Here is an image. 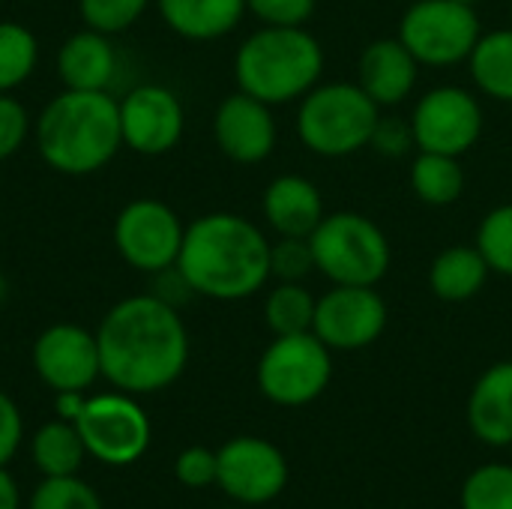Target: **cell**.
<instances>
[{
  "label": "cell",
  "instance_id": "41",
  "mask_svg": "<svg viewBox=\"0 0 512 509\" xmlns=\"http://www.w3.org/2000/svg\"><path fill=\"white\" fill-rule=\"evenodd\" d=\"M6 297H9V285H6V279L0 276V306L6 303Z\"/></svg>",
  "mask_w": 512,
  "mask_h": 509
},
{
  "label": "cell",
  "instance_id": "3",
  "mask_svg": "<svg viewBox=\"0 0 512 509\" xmlns=\"http://www.w3.org/2000/svg\"><path fill=\"white\" fill-rule=\"evenodd\" d=\"M36 150L48 168L84 177L105 168L123 147L120 108L108 90L57 93L39 114Z\"/></svg>",
  "mask_w": 512,
  "mask_h": 509
},
{
  "label": "cell",
  "instance_id": "30",
  "mask_svg": "<svg viewBox=\"0 0 512 509\" xmlns=\"http://www.w3.org/2000/svg\"><path fill=\"white\" fill-rule=\"evenodd\" d=\"M27 509H105L96 489L78 474L72 477H42L33 489Z\"/></svg>",
  "mask_w": 512,
  "mask_h": 509
},
{
  "label": "cell",
  "instance_id": "13",
  "mask_svg": "<svg viewBox=\"0 0 512 509\" xmlns=\"http://www.w3.org/2000/svg\"><path fill=\"white\" fill-rule=\"evenodd\" d=\"M216 486L237 504L261 507L276 501L288 486V462L282 450L264 438L240 435L216 450Z\"/></svg>",
  "mask_w": 512,
  "mask_h": 509
},
{
  "label": "cell",
  "instance_id": "17",
  "mask_svg": "<svg viewBox=\"0 0 512 509\" xmlns=\"http://www.w3.org/2000/svg\"><path fill=\"white\" fill-rule=\"evenodd\" d=\"M420 63L402 45V39H375L363 48L357 63V84L378 108H393L405 102L417 87Z\"/></svg>",
  "mask_w": 512,
  "mask_h": 509
},
{
  "label": "cell",
  "instance_id": "39",
  "mask_svg": "<svg viewBox=\"0 0 512 509\" xmlns=\"http://www.w3.org/2000/svg\"><path fill=\"white\" fill-rule=\"evenodd\" d=\"M54 414L57 420H66V423H78V417L84 414V405H87V396L81 390H63V393H54Z\"/></svg>",
  "mask_w": 512,
  "mask_h": 509
},
{
  "label": "cell",
  "instance_id": "2",
  "mask_svg": "<svg viewBox=\"0 0 512 509\" xmlns=\"http://www.w3.org/2000/svg\"><path fill=\"white\" fill-rule=\"evenodd\" d=\"M177 267L198 297L246 300L270 279V240L240 213H207L186 225Z\"/></svg>",
  "mask_w": 512,
  "mask_h": 509
},
{
  "label": "cell",
  "instance_id": "31",
  "mask_svg": "<svg viewBox=\"0 0 512 509\" xmlns=\"http://www.w3.org/2000/svg\"><path fill=\"white\" fill-rule=\"evenodd\" d=\"M150 0H78V12L84 27L99 30L105 36L129 30L144 12Z\"/></svg>",
  "mask_w": 512,
  "mask_h": 509
},
{
  "label": "cell",
  "instance_id": "21",
  "mask_svg": "<svg viewBox=\"0 0 512 509\" xmlns=\"http://www.w3.org/2000/svg\"><path fill=\"white\" fill-rule=\"evenodd\" d=\"M165 24L192 42H210L231 33L246 15V0H156Z\"/></svg>",
  "mask_w": 512,
  "mask_h": 509
},
{
  "label": "cell",
  "instance_id": "5",
  "mask_svg": "<svg viewBox=\"0 0 512 509\" xmlns=\"http://www.w3.org/2000/svg\"><path fill=\"white\" fill-rule=\"evenodd\" d=\"M381 108L360 84H315L297 108V135L306 150L327 159L354 156L369 147Z\"/></svg>",
  "mask_w": 512,
  "mask_h": 509
},
{
  "label": "cell",
  "instance_id": "28",
  "mask_svg": "<svg viewBox=\"0 0 512 509\" xmlns=\"http://www.w3.org/2000/svg\"><path fill=\"white\" fill-rule=\"evenodd\" d=\"M462 509H512V465L489 462L468 474Z\"/></svg>",
  "mask_w": 512,
  "mask_h": 509
},
{
  "label": "cell",
  "instance_id": "19",
  "mask_svg": "<svg viewBox=\"0 0 512 509\" xmlns=\"http://www.w3.org/2000/svg\"><path fill=\"white\" fill-rule=\"evenodd\" d=\"M468 426L489 447L512 444V360L489 366L468 399Z\"/></svg>",
  "mask_w": 512,
  "mask_h": 509
},
{
  "label": "cell",
  "instance_id": "32",
  "mask_svg": "<svg viewBox=\"0 0 512 509\" xmlns=\"http://www.w3.org/2000/svg\"><path fill=\"white\" fill-rule=\"evenodd\" d=\"M315 270L309 237H279L270 243V276L279 282H303Z\"/></svg>",
  "mask_w": 512,
  "mask_h": 509
},
{
  "label": "cell",
  "instance_id": "40",
  "mask_svg": "<svg viewBox=\"0 0 512 509\" xmlns=\"http://www.w3.org/2000/svg\"><path fill=\"white\" fill-rule=\"evenodd\" d=\"M0 509H21V489L6 465H0Z\"/></svg>",
  "mask_w": 512,
  "mask_h": 509
},
{
  "label": "cell",
  "instance_id": "10",
  "mask_svg": "<svg viewBox=\"0 0 512 509\" xmlns=\"http://www.w3.org/2000/svg\"><path fill=\"white\" fill-rule=\"evenodd\" d=\"M186 225L180 216L156 198L129 201L114 222V246L120 258L141 273H159L177 264Z\"/></svg>",
  "mask_w": 512,
  "mask_h": 509
},
{
  "label": "cell",
  "instance_id": "26",
  "mask_svg": "<svg viewBox=\"0 0 512 509\" xmlns=\"http://www.w3.org/2000/svg\"><path fill=\"white\" fill-rule=\"evenodd\" d=\"M315 303L318 297L303 282H279L264 297V324L273 336L312 333Z\"/></svg>",
  "mask_w": 512,
  "mask_h": 509
},
{
  "label": "cell",
  "instance_id": "23",
  "mask_svg": "<svg viewBox=\"0 0 512 509\" xmlns=\"http://www.w3.org/2000/svg\"><path fill=\"white\" fill-rule=\"evenodd\" d=\"M30 459L42 477H72L81 471V465L87 459V447H84L75 423L51 420L33 432Z\"/></svg>",
  "mask_w": 512,
  "mask_h": 509
},
{
  "label": "cell",
  "instance_id": "34",
  "mask_svg": "<svg viewBox=\"0 0 512 509\" xmlns=\"http://www.w3.org/2000/svg\"><path fill=\"white\" fill-rule=\"evenodd\" d=\"M369 147L378 153V156H387V159H402L405 153H411L417 147L414 141V129H411V120L405 117H390V114H381L378 123H375V132H372V141Z\"/></svg>",
  "mask_w": 512,
  "mask_h": 509
},
{
  "label": "cell",
  "instance_id": "42",
  "mask_svg": "<svg viewBox=\"0 0 512 509\" xmlns=\"http://www.w3.org/2000/svg\"><path fill=\"white\" fill-rule=\"evenodd\" d=\"M456 3H465V6H477L480 0H456Z\"/></svg>",
  "mask_w": 512,
  "mask_h": 509
},
{
  "label": "cell",
  "instance_id": "12",
  "mask_svg": "<svg viewBox=\"0 0 512 509\" xmlns=\"http://www.w3.org/2000/svg\"><path fill=\"white\" fill-rule=\"evenodd\" d=\"M387 303L372 285H333L315 303L312 333L330 351H360L387 330Z\"/></svg>",
  "mask_w": 512,
  "mask_h": 509
},
{
  "label": "cell",
  "instance_id": "38",
  "mask_svg": "<svg viewBox=\"0 0 512 509\" xmlns=\"http://www.w3.org/2000/svg\"><path fill=\"white\" fill-rule=\"evenodd\" d=\"M153 294H156L159 300H165L168 306H174V309H180L189 297H195L192 285L186 282V276L180 273L177 264L168 267V270L153 273Z\"/></svg>",
  "mask_w": 512,
  "mask_h": 509
},
{
  "label": "cell",
  "instance_id": "14",
  "mask_svg": "<svg viewBox=\"0 0 512 509\" xmlns=\"http://www.w3.org/2000/svg\"><path fill=\"white\" fill-rule=\"evenodd\" d=\"M123 147L141 156H162L183 138L186 111L174 90L162 84H138L120 102Z\"/></svg>",
  "mask_w": 512,
  "mask_h": 509
},
{
  "label": "cell",
  "instance_id": "18",
  "mask_svg": "<svg viewBox=\"0 0 512 509\" xmlns=\"http://www.w3.org/2000/svg\"><path fill=\"white\" fill-rule=\"evenodd\" d=\"M261 210L276 237H309L327 216L321 189L300 174L276 177L264 189Z\"/></svg>",
  "mask_w": 512,
  "mask_h": 509
},
{
  "label": "cell",
  "instance_id": "8",
  "mask_svg": "<svg viewBox=\"0 0 512 509\" xmlns=\"http://www.w3.org/2000/svg\"><path fill=\"white\" fill-rule=\"evenodd\" d=\"M480 36L477 9L456 0H417L399 21V39L420 66L465 63Z\"/></svg>",
  "mask_w": 512,
  "mask_h": 509
},
{
  "label": "cell",
  "instance_id": "33",
  "mask_svg": "<svg viewBox=\"0 0 512 509\" xmlns=\"http://www.w3.org/2000/svg\"><path fill=\"white\" fill-rule=\"evenodd\" d=\"M318 0H246L252 12L267 27H303L315 15Z\"/></svg>",
  "mask_w": 512,
  "mask_h": 509
},
{
  "label": "cell",
  "instance_id": "22",
  "mask_svg": "<svg viewBox=\"0 0 512 509\" xmlns=\"http://www.w3.org/2000/svg\"><path fill=\"white\" fill-rule=\"evenodd\" d=\"M489 264L477 246H450L429 264V288L444 303L474 300L489 282Z\"/></svg>",
  "mask_w": 512,
  "mask_h": 509
},
{
  "label": "cell",
  "instance_id": "27",
  "mask_svg": "<svg viewBox=\"0 0 512 509\" xmlns=\"http://www.w3.org/2000/svg\"><path fill=\"white\" fill-rule=\"evenodd\" d=\"M39 60V42L30 27L18 21H0V93L24 84Z\"/></svg>",
  "mask_w": 512,
  "mask_h": 509
},
{
  "label": "cell",
  "instance_id": "1",
  "mask_svg": "<svg viewBox=\"0 0 512 509\" xmlns=\"http://www.w3.org/2000/svg\"><path fill=\"white\" fill-rule=\"evenodd\" d=\"M102 378L129 396L171 387L189 363V333L180 309L156 294H135L111 306L96 330Z\"/></svg>",
  "mask_w": 512,
  "mask_h": 509
},
{
  "label": "cell",
  "instance_id": "36",
  "mask_svg": "<svg viewBox=\"0 0 512 509\" xmlns=\"http://www.w3.org/2000/svg\"><path fill=\"white\" fill-rule=\"evenodd\" d=\"M27 135H30L27 108L15 96L0 93V162L9 159L12 153H18V147L24 144Z\"/></svg>",
  "mask_w": 512,
  "mask_h": 509
},
{
  "label": "cell",
  "instance_id": "7",
  "mask_svg": "<svg viewBox=\"0 0 512 509\" xmlns=\"http://www.w3.org/2000/svg\"><path fill=\"white\" fill-rule=\"evenodd\" d=\"M330 378L333 357L315 333L276 336L258 360V390L279 408L312 405Z\"/></svg>",
  "mask_w": 512,
  "mask_h": 509
},
{
  "label": "cell",
  "instance_id": "15",
  "mask_svg": "<svg viewBox=\"0 0 512 509\" xmlns=\"http://www.w3.org/2000/svg\"><path fill=\"white\" fill-rule=\"evenodd\" d=\"M33 372L54 393L63 390H87L96 378H102L96 333L78 324H51L33 342Z\"/></svg>",
  "mask_w": 512,
  "mask_h": 509
},
{
  "label": "cell",
  "instance_id": "35",
  "mask_svg": "<svg viewBox=\"0 0 512 509\" xmlns=\"http://www.w3.org/2000/svg\"><path fill=\"white\" fill-rule=\"evenodd\" d=\"M216 474H219V459L207 447H186L174 462V477L186 489H207L216 483Z\"/></svg>",
  "mask_w": 512,
  "mask_h": 509
},
{
  "label": "cell",
  "instance_id": "11",
  "mask_svg": "<svg viewBox=\"0 0 512 509\" xmlns=\"http://www.w3.org/2000/svg\"><path fill=\"white\" fill-rule=\"evenodd\" d=\"M411 129L420 150L462 156L483 135V105L471 90L444 84L420 96L411 114Z\"/></svg>",
  "mask_w": 512,
  "mask_h": 509
},
{
  "label": "cell",
  "instance_id": "16",
  "mask_svg": "<svg viewBox=\"0 0 512 509\" xmlns=\"http://www.w3.org/2000/svg\"><path fill=\"white\" fill-rule=\"evenodd\" d=\"M213 138L219 150L237 165H258L276 147L273 105L237 90L225 96L213 114Z\"/></svg>",
  "mask_w": 512,
  "mask_h": 509
},
{
  "label": "cell",
  "instance_id": "9",
  "mask_svg": "<svg viewBox=\"0 0 512 509\" xmlns=\"http://www.w3.org/2000/svg\"><path fill=\"white\" fill-rule=\"evenodd\" d=\"M75 426L81 432L87 456L111 468L138 462L153 438L147 411L135 402V396L120 390L87 396L84 414Z\"/></svg>",
  "mask_w": 512,
  "mask_h": 509
},
{
  "label": "cell",
  "instance_id": "37",
  "mask_svg": "<svg viewBox=\"0 0 512 509\" xmlns=\"http://www.w3.org/2000/svg\"><path fill=\"white\" fill-rule=\"evenodd\" d=\"M24 438V420L12 396L0 390V465H9Z\"/></svg>",
  "mask_w": 512,
  "mask_h": 509
},
{
  "label": "cell",
  "instance_id": "24",
  "mask_svg": "<svg viewBox=\"0 0 512 509\" xmlns=\"http://www.w3.org/2000/svg\"><path fill=\"white\" fill-rule=\"evenodd\" d=\"M468 66L471 78L489 99L512 102V27L483 33L468 57Z\"/></svg>",
  "mask_w": 512,
  "mask_h": 509
},
{
  "label": "cell",
  "instance_id": "29",
  "mask_svg": "<svg viewBox=\"0 0 512 509\" xmlns=\"http://www.w3.org/2000/svg\"><path fill=\"white\" fill-rule=\"evenodd\" d=\"M474 246L492 273L512 279V204H501L483 216Z\"/></svg>",
  "mask_w": 512,
  "mask_h": 509
},
{
  "label": "cell",
  "instance_id": "25",
  "mask_svg": "<svg viewBox=\"0 0 512 509\" xmlns=\"http://www.w3.org/2000/svg\"><path fill=\"white\" fill-rule=\"evenodd\" d=\"M411 189L429 207H450L465 192V168L459 156L420 150L411 165Z\"/></svg>",
  "mask_w": 512,
  "mask_h": 509
},
{
  "label": "cell",
  "instance_id": "6",
  "mask_svg": "<svg viewBox=\"0 0 512 509\" xmlns=\"http://www.w3.org/2000/svg\"><path fill=\"white\" fill-rule=\"evenodd\" d=\"M315 270L333 285H378L393 261V249L378 222L363 213L339 210L309 234Z\"/></svg>",
  "mask_w": 512,
  "mask_h": 509
},
{
  "label": "cell",
  "instance_id": "20",
  "mask_svg": "<svg viewBox=\"0 0 512 509\" xmlns=\"http://www.w3.org/2000/svg\"><path fill=\"white\" fill-rule=\"evenodd\" d=\"M57 75L66 90H108L117 75L111 36L90 27L72 33L57 51Z\"/></svg>",
  "mask_w": 512,
  "mask_h": 509
},
{
  "label": "cell",
  "instance_id": "4",
  "mask_svg": "<svg viewBox=\"0 0 512 509\" xmlns=\"http://www.w3.org/2000/svg\"><path fill=\"white\" fill-rule=\"evenodd\" d=\"M324 75V48L306 27H261L234 57L237 87L267 105L303 99Z\"/></svg>",
  "mask_w": 512,
  "mask_h": 509
}]
</instances>
